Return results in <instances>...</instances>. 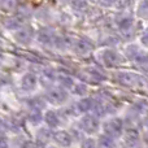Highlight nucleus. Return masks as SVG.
Segmentation results:
<instances>
[{"mask_svg":"<svg viewBox=\"0 0 148 148\" xmlns=\"http://www.w3.org/2000/svg\"><path fill=\"white\" fill-rule=\"evenodd\" d=\"M78 127L87 135H95L101 129V121L94 113H84L78 121Z\"/></svg>","mask_w":148,"mask_h":148,"instance_id":"1","label":"nucleus"},{"mask_svg":"<svg viewBox=\"0 0 148 148\" xmlns=\"http://www.w3.org/2000/svg\"><path fill=\"white\" fill-rule=\"evenodd\" d=\"M101 129L103 134L113 139H120L125 130V123H123L122 118L120 117H110L101 123Z\"/></svg>","mask_w":148,"mask_h":148,"instance_id":"2","label":"nucleus"},{"mask_svg":"<svg viewBox=\"0 0 148 148\" xmlns=\"http://www.w3.org/2000/svg\"><path fill=\"white\" fill-rule=\"evenodd\" d=\"M47 103H49L51 105L55 107H61V105L66 104L68 99H69V94H68V90L64 88L61 86H52L49 88H47L46 92V97Z\"/></svg>","mask_w":148,"mask_h":148,"instance_id":"3","label":"nucleus"},{"mask_svg":"<svg viewBox=\"0 0 148 148\" xmlns=\"http://www.w3.org/2000/svg\"><path fill=\"white\" fill-rule=\"evenodd\" d=\"M52 142L60 148H70L74 143V138L70 131L59 129L52 133Z\"/></svg>","mask_w":148,"mask_h":148,"instance_id":"4","label":"nucleus"},{"mask_svg":"<svg viewBox=\"0 0 148 148\" xmlns=\"http://www.w3.org/2000/svg\"><path fill=\"white\" fill-rule=\"evenodd\" d=\"M114 81L122 87L134 88V87H139L140 77L134 73H129V72H118L114 74Z\"/></svg>","mask_w":148,"mask_h":148,"instance_id":"5","label":"nucleus"},{"mask_svg":"<svg viewBox=\"0 0 148 148\" xmlns=\"http://www.w3.org/2000/svg\"><path fill=\"white\" fill-rule=\"evenodd\" d=\"M78 77L82 81L88 82V83H100L105 81V75L95 68H84L78 73Z\"/></svg>","mask_w":148,"mask_h":148,"instance_id":"6","label":"nucleus"},{"mask_svg":"<svg viewBox=\"0 0 148 148\" xmlns=\"http://www.w3.org/2000/svg\"><path fill=\"white\" fill-rule=\"evenodd\" d=\"M38 84H39L38 77H36V74H34L31 72H27L23 74L20 82L21 90L23 92H34L36 90V87H38Z\"/></svg>","mask_w":148,"mask_h":148,"instance_id":"7","label":"nucleus"},{"mask_svg":"<svg viewBox=\"0 0 148 148\" xmlns=\"http://www.w3.org/2000/svg\"><path fill=\"white\" fill-rule=\"evenodd\" d=\"M121 138L123 139V146H139L140 144V133L136 129H125Z\"/></svg>","mask_w":148,"mask_h":148,"instance_id":"8","label":"nucleus"},{"mask_svg":"<svg viewBox=\"0 0 148 148\" xmlns=\"http://www.w3.org/2000/svg\"><path fill=\"white\" fill-rule=\"evenodd\" d=\"M94 104H95V99L94 97H87V96H82L78 101L75 103V112L78 114H84V113H90L94 109Z\"/></svg>","mask_w":148,"mask_h":148,"instance_id":"9","label":"nucleus"},{"mask_svg":"<svg viewBox=\"0 0 148 148\" xmlns=\"http://www.w3.org/2000/svg\"><path fill=\"white\" fill-rule=\"evenodd\" d=\"M43 122L48 126L49 129H57L60 125H61V117L60 114L53 109H49L47 112L43 113Z\"/></svg>","mask_w":148,"mask_h":148,"instance_id":"10","label":"nucleus"},{"mask_svg":"<svg viewBox=\"0 0 148 148\" xmlns=\"http://www.w3.org/2000/svg\"><path fill=\"white\" fill-rule=\"evenodd\" d=\"M103 62L107 68H117L122 62V57L114 51H105L103 55Z\"/></svg>","mask_w":148,"mask_h":148,"instance_id":"11","label":"nucleus"},{"mask_svg":"<svg viewBox=\"0 0 148 148\" xmlns=\"http://www.w3.org/2000/svg\"><path fill=\"white\" fill-rule=\"evenodd\" d=\"M56 75H57V73L55 72V70L49 69V68H46V69L40 73V75L38 77V79L44 87L49 88V87H52L56 83Z\"/></svg>","mask_w":148,"mask_h":148,"instance_id":"12","label":"nucleus"},{"mask_svg":"<svg viewBox=\"0 0 148 148\" xmlns=\"http://www.w3.org/2000/svg\"><path fill=\"white\" fill-rule=\"evenodd\" d=\"M52 133H53L52 129H49L48 126H46V127H39L35 134V140L40 142V143L47 146V143H49V142L52 140Z\"/></svg>","mask_w":148,"mask_h":148,"instance_id":"13","label":"nucleus"},{"mask_svg":"<svg viewBox=\"0 0 148 148\" xmlns=\"http://www.w3.org/2000/svg\"><path fill=\"white\" fill-rule=\"evenodd\" d=\"M27 121L34 126H39L40 122L43 121V112L42 109H38V108H30L27 112Z\"/></svg>","mask_w":148,"mask_h":148,"instance_id":"14","label":"nucleus"},{"mask_svg":"<svg viewBox=\"0 0 148 148\" xmlns=\"http://www.w3.org/2000/svg\"><path fill=\"white\" fill-rule=\"evenodd\" d=\"M97 148H117V143H116V139L110 138V136L101 134L99 138L96 139Z\"/></svg>","mask_w":148,"mask_h":148,"instance_id":"15","label":"nucleus"},{"mask_svg":"<svg viewBox=\"0 0 148 148\" xmlns=\"http://www.w3.org/2000/svg\"><path fill=\"white\" fill-rule=\"evenodd\" d=\"M56 83H59V86L64 87L66 90H70L74 84V81L70 75L68 74H64V73H57L56 75Z\"/></svg>","mask_w":148,"mask_h":148,"instance_id":"16","label":"nucleus"},{"mask_svg":"<svg viewBox=\"0 0 148 148\" xmlns=\"http://www.w3.org/2000/svg\"><path fill=\"white\" fill-rule=\"evenodd\" d=\"M72 92L74 95H78V96H87L88 94V87H87L86 83H74L72 88Z\"/></svg>","mask_w":148,"mask_h":148,"instance_id":"17","label":"nucleus"},{"mask_svg":"<svg viewBox=\"0 0 148 148\" xmlns=\"http://www.w3.org/2000/svg\"><path fill=\"white\" fill-rule=\"evenodd\" d=\"M29 105H30V108H38V109L43 110L47 105V100L43 99V97H39V96L33 97V99H30V101H29Z\"/></svg>","mask_w":148,"mask_h":148,"instance_id":"18","label":"nucleus"},{"mask_svg":"<svg viewBox=\"0 0 148 148\" xmlns=\"http://www.w3.org/2000/svg\"><path fill=\"white\" fill-rule=\"evenodd\" d=\"M135 62L139 69L148 72V55H139L135 59Z\"/></svg>","mask_w":148,"mask_h":148,"instance_id":"19","label":"nucleus"},{"mask_svg":"<svg viewBox=\"0 0 148 148\" xmlns=\"http://www.w3.org/2000/svg\"><path fill=\"white\" fill-rule=\"evenodd\" d=\"M81 148H97V143H96V139L92 138L91 135L86 136L81 140V144H79Z\"/></svg>","mask_w":148,"mask_h":148,"instance_id":"20","label":"nucleus"},{"mask_svg":"<svg viewBox=\"0 0 148 148\" xmlns=\"http://www.w3.org/2000/svg\"><path fill=\"white\" fill-rule=\"evenodd\" d=\"M20 148H47V146L38 140H23L21 142Z\"/></svg>","mask_w":148,"mask_h":148,"instance_id":"21","label":"nucleus"},{"mask_svg":"<svg viewBox=\"0 0 148 148\" xmlns=\"http://www.w3.org/2000/svg\"><path fill=\"white\" fill-rule=\"evenodd\" d=\"M90 51H91V47H90L88 44H84V43L77 44V53L84 55V53H88Z\"/></svg>","mask_w":148,"mask_h":148,"instance_id":"22","label":"nucleus"},{"mask_svg":"<svg viewBox=\"0 0 148 148\" xmlns=\"http://www.w3.org/2000/svg\"><path fill=\"white\" fill-rule=\"evenodd\" d=\"M9 147V139L5 135V133H0V148H8Z\"/></svg>","mask_w":148,"mask_h":148,"instance_id":"23","label":"nucleus"},{"mask_svg":"<svg viewBox=\"0 0 148 148\" xmlns=\"http://www.w3.org/2000/svg\"><path fill=\"white\" fill-rule=\"evenodd\" d=\"M7 130H9L7 120L3 118V117H0V133H7Z\"/></svg>","mask_w":148,"mask_h":148,"instance_id":"24","label":"nucleus"},{"mask_svg":"<svg viewBox=\"0 0 148 148\" xmlns=\"http://www.w3.org/2000/svg\"><path fill=\"white\" fill-rule=\"evenodd\" d=\"M142 42H143V44H146V46H148V33L144 34L143 38H142Z\"/></svg>","mask_w":148,"mask_h":148,"instance_id":"25","label":"nucleus"},{"mask_svg":"<svg viewBox=\"0 0 148 148\" xmlns=\"http://www.w3.org/2000/svg\"><path fill=\"white\" fill-rule=\"evenodd\" d=\"M143 140L146 142V143H148V129H147V131L144 133V135H143Z\"/></svg>","mask_w":148,"mask_h":148,"instance_id":"26","label":"nucleus"},{"mask_svg":"<svg viewBox=\"0 0 148 148\" xmlns=\"http://www.w3.org/2000/svg\"><path fill=\"white\" fill-rule=\"evenodd\" d=\"M143 123H144V126H146V127L148 129V116L146 118H144V121H143Z\"/></svg>","mask_w":148,"mask_h":148,"instance_id":"27","label":"nucleus"},{"mask_svg":"<svg viewBox=\"0 0 148 148\" xmlns=\"http://www.w3.org/2000/svg\"><path fill=\"white\" fill-rule=\"evenodd\" d=\"M47 148H60V147H57V146H51V147H47Z\"/></svg>","mask_w":148,"mask_h":148,"instance_id":"28","label":"nucleus"},{"mask_svg":"<svg viewBox=\"0 0 148 148\" xmlns=\"http://www.w3.org/2000/svg\"><path fill=\"white\" fill-rule=\"evenodd\" d=\"M8 148H10V147H8Z\"/></svg>","mask_w":148,"mask_h":148,"instance_id":"29","label":"nucleus"}]
</instances>
